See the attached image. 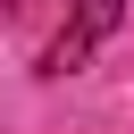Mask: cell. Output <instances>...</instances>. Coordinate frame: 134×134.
<instances>
[{
  "mask_svg": "<svg viewBox=\"0 0 134 134\" xmlns=\"http://www.w3.org/2000/svg\"><path fill=\"white\" fill-rule=\"evenodd\" d=\"M117 17H126V0H75V42L92 50V42H109L117 34Z\"/></svg>",
  "mask_w": 134,
  "mask_h": 134,
  "instance_id": "cell-1",
  "label": "cell"
}]
</instances>
